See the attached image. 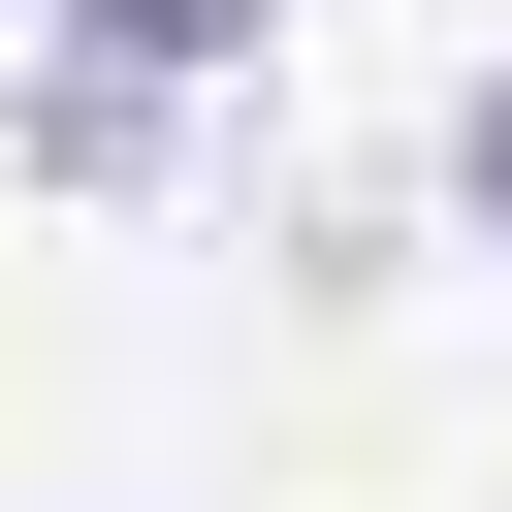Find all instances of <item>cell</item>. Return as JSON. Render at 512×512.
I'll use <instances>...</instances> for the list:
<instances>
[{
  "instance_id": "1",
  "label": "cell",
  "mask_w": 512,
  "mask_h": 512,
  "mask_svg": "<svg viewBox=\"0 0 512 512\" xmlns=\"http://www.w3.org/2000/svg\"><path fill=\"white\" fill-rule=\"evenodd\" d=\"M256 32H288V0H64V64H96V96H160V64H256Z\"/></svg>"
},
{
  "instance_id": "2",
  "label": "cell",
  "mask_w": 512,
  "mask_h": 512,
  "mask_svg": "<svg viewBox=\"0 0 512 512\" xmlns=\"http://www.w3.org/2000/svg\"><path fill=\"white\" fill-rule=\"evenodd\" d=\"M448 192H480V224H512V64H480V128H448Z\"/></svg>"
}]
</instances>
